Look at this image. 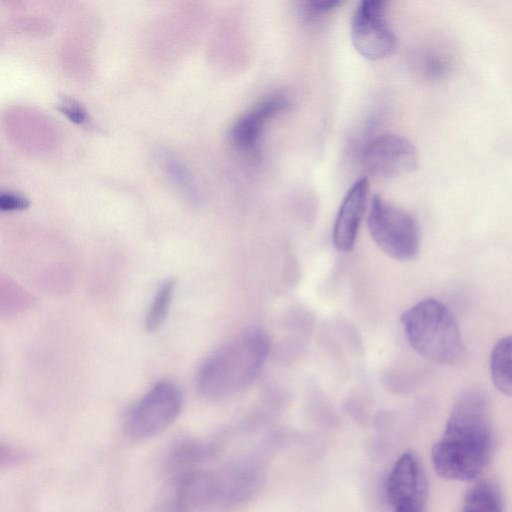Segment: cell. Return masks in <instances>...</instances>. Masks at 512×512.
I'll list each match as a JSON object with an SVG mask.
<instances>
[{
    "label": "cell",
    "mask_w": 512,
    "mask_h": 512,
    "mask_svg": "<svg viewBox=\"0 0 512 512\" xmlns=\"http://www.w3.org/2000/svg\"><path fill=\"white\" fill-rule=\"evenodd\" d=\"M494 444L487 398L478 390H467L454 404L431 460L445 479L472 480L488 465Z\"/></svg>",
    "instance_id": "6da1fadb"
},
{
    "label": "cell",
    "mask_w": 512,
    "mask_h": 512,
    "mask_svg": "<svg viewBox=\"0 0 512 512\" xmlns=\"http://www.w3.org/2000/svg\"><path fill=\"white\" fill-rule=\"evenodd\" d=\"M270 351L269 336L260 329L236 335L211 353L196 376L199 393L220 399L249 386L259 375Z\"/></svg>",
    "instance_id": "7a4b0ae2"
},
{
    "label": "cell",
    "mask_w": 512,
    "mask_h": 512,
    "mask_svg": "<svg viewBox=\"0 0 512 512\" xmlns=\"http://www.w3.org/2000/svg\"><path fill=\"white\" fill-rule=\"evenodd\" d=\"M408 342L423 358L444 365H455L465 356L458 323L447 306L427 298L401 316Z\"/></svg>",
    "instance_id": "3957f363"
},
{
    "label": "cell",
    "mask_w": 512,
    "mask_h": 512,
    "mask_svg": "<svg viewBox=\"0 0 512 512\" xmlns=\"http://www.w3.org/2000/svg\"><path fill=\"white\" fill-rule=\"evenodd\" d=\"M368 229L373 241L388 256L409 260L418 254L420 230L415 217L379 195L371 200Z\"/></svg>",
    "instance_id": "277c9868"
},
{
    "label": "cell",
    "mask_w": 512,
    "mask_h": 512,
    "mask_svg": "<svg viewBox=\"0 0 512 512\" xmlns=\"http://www.w3.org/2000/svg\"><path fill=\"white\" fill-rule=\"evenodd\" d=\"M182 405L181 389L172 381H159L127 413L125 433L136 441L153 438L177 419Z\"/></svg>",
    "instance_id": "5b68a950"
},
{
    "label": "cell",
    "mask_w": 512,
    "mask_h": 512,
    "mask_svg": "<svg viewBox=\"0 0 512 512\" xmlns=\"http://www.w3.org/2000/svg\"><path fill=\"white\" fill-rule=\"evenodd\" d=\"M386 2L362 1L351 19V40L355 49L369 60L390 56L397 39L386 17Z\"/></svg>",
    "instance_id": "8992f818"
},
{
    "label": "cell",
    "mask_w": 512,
    "mask_h": 512,
    "mask_svg": "<svg viewBox=\"0 0 512 512\" xmlns=\"http://www.w3.org/2000/svg\"><path fill=\"white\" fill-rule=\"evenodd\" d=\"M360 160L369 174L396 177L417 168L418 153L408 139L396 134H383L364 145Z\"/></svg>",
    "instance_id": "52a82bcc"
},
{
    "label": "cell",
    "mask_w": 512,
    "mask_h": 512,
    "mask_svg": "<svg viewBox=\"0 0 512 512\" xmlns=\"http://www.w3.org/2000/svg\"><path fill=\"white\" fill-rule=\"evenodd\" d=\"M290 101L282 94L271 95L239 116L230 127L231 145L246 156H256L268 124L288 110Z\"/></svg>",
    "instance_id": "ba28073f"
},
{
    "label": "cell",
    "mask_w": 512,
    "mask_h": 512,
    "mask_svg": "<svg viewBox=\"0 0 512 512\" xmlns=\"http://www.w3.org/2000/svg\"><path fill=\"white\" fill-rule=\"evenodd\" d=\"M387 496L395 510H424L427 481L412 453L403 454L394 464L387 481Z\"/></svg>",
    "instance_id": "9c48e42d"
},
{
    "label": "cell",
    "mask_w": 512,
    "mask_h": 512,
    "mask_svg": "<svg viewBox=\"0 0 512 512\" xmlns=\"http://www.w3.org/2000/svg\"><path fill=\"white\" fill-rule=\"evenodd\" d=\"M5 122L9 135L25 150L41 153L50 150L57 142L55 127L39 111L14 108L7 112Z\"/></svg>",
    "instance_id": "30bf717a"
},
{
    "label": "cell",
    "mask_w": 512,
    "mask_h": 512,
    "mask_svg": "<svg viewBox=\"0 0 512 512\" xmlns=\"http://www.w3.org/2000/svg\"><path fill=\"white\" fill-rule=\"evenodd\" d=\"M369 194V181L362 177L346 192L336 215L332 241L341 252L353 249Z\"/></svg>",
    "instance_id": "8fae6325"
},
{
    "label": "cell",
    "mask_w": 512,
    "mask_h": 512,
    "mask_svg": "<svg viewBox=\"0 0 512 512\" xmlns=\"http://www.w3.org/2000/svg\"><path fill=\"white\" fill-rule=\"evenodd\" d=\"M490 372L494 386L512 396V335L495 343L490 355Z\"/></svg>",
    "instance_id": "7c38bea8"
},
{
    "label": "cell",
    "mask_w": 512,
    "mask_h": 512,
    "mask_svg": "<svg viewBox=\"0 0 512 512\" xmlns=\"http://www.w3.org/2000/svg\"><path fill=\"white\" fill-rule=\"evenodd\" d=\"M158 161L165 174L183 196L189 201H196L198 198L197 186L185 162L167 150L158 152Z\"/></svg>",
    "instance_id": "4fadbf2b"
},
{
    "label": "cell",
    "mask_w": 512,
    "mask_h": 512,
    "mask_svg": "<svg viewBox=\"0 0 512 512\" xmlns=\"http://www.w3.org/2000/svg\"><path fill=\"white\" fill-rule=\"evenodd\" d=\"M462 512H503L498 487L489 480H479L467 491Z\"/></svg>",
    "instance_id": "5bb4252c"
},
{
    "label": "cell",
    "mask_w": 512,
    "mask_h": 512,
    "mask_svg": "<svg viewBox=\"0 0 512 512\" xmlns=\"http://www.w3.org/2000/svg\"><path fill=\"white\" fill-rule=\"evenodd\" d=\"M175 287L176 282L171 278L166 279L159 286L146 314L144 324L147 332L157 331L165 322L173 301Z\"/></svg>",
    "instance_id": "9a60e30c"
},
{
    "label": "cell",
    "mask_w": 512,
    "mask_h": 512,
    "mask_svg": "<svg viewBox=\"0 0 512 512\" xmlns=\"http://www.w3.org/2000/svg\"><path fill=\"white\" fill-rule=\"evenodd\" d=\"M31 303L30 295L11 279H1V314L12 316L25 310Z\"/></svg>",
    "instance_id": "2e32d148"
},
{
    "label": "cell",
    "mask_w": 512,
    "mask_h": 512,
    "mask_svg": "<svg viewBox=\"0 0 512 512\" xmlns=\"http://www.w3.org/2000/svg\"><path fill=\"white\" fill-rule=\"evenodd\" d=\"M58 109L63 113L70 121L87 127L94 128L95 123L90 117L88 111L75 99L62 95L59 99Z\"/></svg>",
    "instance_id": "e0dca14e"
},
{
    "label": "cell",
    "mask_w": 512,
    "mask_h": 512,
    "mask_svg": "<svg viewBox=\"0 0 512 512\" xmlns=\"http://www.w3.org/2000/svg\"><path fill=\"white\" fill-rule=\"evenodd\" d=\"M340 5V1H307L301 3L300 12L307 21H317Z\"/></svg>",
    "instance_id": "ac0fdd59"
},
{
    "label": "cell",
    "mask_w": 512,
    "mask_h": 512,
    "mask_svg": "<svg viewBox=\"0 0 512 512\" xmlns=\"http://www.w3.org/2000/svg\"><path fill=\"white\" fill-rule=\"evenodd\" d=\"M29 200L14 192H2L0 194V209L6 212L21 211L27 209Z\"/></svg>",
    "instance_id": "d6986e66"
},
{
    "label": "cell",
    "mask_w": 512,
    "mask_h": 512,
    "mask_svg": "<svg viewBox=\"0 0 512 512\" xmlns=\"http://www.w3.org/2000/svg\"><path fill=\"white\" fill-rule=\"evenodd\" d=\"M394 512H423L421 510H395Z\"/></svg>",
    "instance_id": "ffe728a7"
}]
</instances>
